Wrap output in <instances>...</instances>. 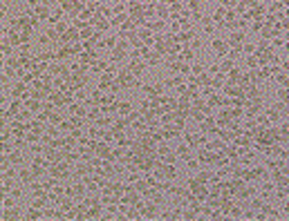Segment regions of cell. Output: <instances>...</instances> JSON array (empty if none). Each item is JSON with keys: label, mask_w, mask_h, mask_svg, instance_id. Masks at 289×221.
Returning <instances> with one entry per match:
<instances>
[{"label": "cell", "mask_w": 289, "mask_h": 221, "mask_svg": "<svg viewBox=\"0 0 289 221\" xmlns=\"http://www.w3.org/2000/svg\"><path fill=\"white\" fill-rule=\"evenodd\" d=\"M96 152H99L101 156H105V154H110V148L108 145H96Z\"/></svg>", "instance_id": "obj_21"}, {"label": "cell", "mask_w": 289, "mask_h": 221, "mask_svg": "<svg viewBox=\"0 0 289 221\" xmlns=\"http://www.w3.org/2000/svg\"><path fill=\"white\" fill-rule=\"evenodd\" d=\"M67 29H70V27H67V23H65V20H61V23H56V31H59V34H65Z\"/></svg>", "instance_id": "obj_17"}, {"label": "cell", "mask_w": 289, "mask_h": 221, "mask_svg": "<svg viewBox=\"0 0 289 221\" xmlns=\"http://www.w3.org/2000/svg\"><path fill=\"white\" fill-rule=\"evenodd\" d=\"M114 14H123V5H117V7H114Z\"/></svg>", "instance_id": "obj_34"}, {"label": "cell", "mask_w": 289, "mask_h": 221, "mask_svg": "<svg viewBox=\"0 0 289 221\" xmlns=\"http://www.w3.org/2000/svg\"><path fill=\"white\" fill-rule=\"evenodd\" d=\"M112 2H119V0H112Z\"/></svg>", "instance_id": "obj_38"}, {"label": "cell", "mask_w": 289, "mask_h": 221, "mask_svg": "<svg viewBox=\"0 0 289 221\" xmlns=\"http://www.w3.org/2000/svg\"><path fill=\"white\" fill-rule=\"evenodd\" d=\"M188 170H197V161L195 159H188Z\"/></svg>", "instance_id": "obj_29"}, {"label": "cell", "mask_w": 289, "mask_h": 221, "mask_svg": "<svg viewBox=\"0 0 289 221\" xmlns=\"http://www.w3.org/2000/svg\"><path fill=\"white\" fill-rule=\"evenodd\" d=\"M242 40H244V34H242V31H233V34H231V38H229V43H231V45H235V43L240 45Z\"/></svg>", "instance_id": "obj_10"}, {"label": "cell", "mask_w": 289, "mask_h": 221, "mask_svg": "<svg viewBox=\"0 0 289 221\" xmlns=\"http://www.w3.org/2000/svg\"><path fill=\"white\" fill-rule=\"evenodd\" d=\"M29 150H32V154H43V152H45V148H43V145H34V143L29 145Z\"/></svg>", "instance_id": "obj_20"}, {"label": "cell", "mask_w": 289, "mask_h": 221, "mask_svg": "<svg viewBox=\"0 0 289 221\" xmlns=\"http://www.w3.org/2000/svg\"><path fill=\"white\" fill-rule=\"evenodd\" d=\"M99 134H101L99 127H90V136H99Z\"/></svg>", "instance_id": "obj_30"}, {"label": "cell", "mask_w": 289, "mask_h": 221, "mask_svg": "<svg viewBox=\"0 0 289 221\" xmlns=\"http://www.w3.org/2000/svg\"><path fill=\"white\" fill-rule=\"evenodd\" d=\"M211 47H213V52H217V56L229 54V47H226L224 40H213V43H211Z\"/></svg>", "instance_id": "obj_4"}, {"label": "cell", "mask_w": 289, "mask_h": 221, "mask_svg": "<svg viewBox=\"0 0 289 221\" xmlns=\"http://www.w3.org/2000/svg\"><path fill=\"white\" fill-rule=\"evenodd\" d=\"M278 83H280V85H287V83H289V74H278Z\"/></svg>", "instance_id": "obj_24"}, {"label": "cell", "mask_w": 289, "mask_h": 221, "mask_svg": "<svg viewBox=\"0 0 289 221\" xmlns=\"http://www.w3.org/2000/svg\"><path fill=\"white\" fill-rule=\"evenodd\" d=\"M242 49H244V52H253V49H256V47H253V45H251V43H247V45H244V47H242Z\"/></svg>", "instance_id": "obj_31"}, {"label": "cell", "mask_w": 289, "mask_h": 221, "mask_svg": "<svg viewBox=\"0 0 289 221\" xmlns=\"http://www.w3.org/2000/svg\"><path fill=\"white\" fill-rule=\"evenodd\" d=\"M119 112H121V114H130V112H132V103H130V101L119 103Z\"/></svg>", "instance_id": "obj_11"}, {"label": "cell", "mask_w": 289, "mask_h": 221, "mask_svg": "<svg viewBox=\"0 0 289 221\" xmlns=\"http://www.w3.org/2000/svg\"><path fill=\"white\" fill-rule=\"evenodd\" d=\"M188 7H190V9H197V0H190V2H188Z\"/></svg>", "instance_id": "obj_36"}, {"label": "cell", "mask_w": 289, "mask_h": 221, "mask_svg": "<svg viewBox=\"0 0 289 221\" xmlns=\"http://www.w3.org/2000/svg\"><path fill=\"white\" fill-rule=\"evenodd\" d=\"M143 69H146V65H143V63H130V72H132L134 76H141Z\"/></svg>", "instance_id": "obj_8"}, {"label": "cell", "mask_w": 289, "mask_h": 221, "mask_svg": "<svg viewBox=\"0 0 289 221\" xmlns=\"http://www.w3.org/2000/svg\"><path fill=\"white\" fill-rule=\"evenodd\" d=\"M34 23H38V20H43V18H50V9H47V5L43 2V5H38L36 9H34Z\"/></svg>", "instance_id": "obj_3"}, {"label": "cell", "mask_w": 289, "mask_h": 221, "mask_svg": "<svg viewBox=\"0 0 289 221\" xmlns=\"http://www.w3.org/2000/svg\"><path fill=\"white\" fill-rule=\"evenodd\" d=\"M2 206H5V208H14V206H16V197H14V194H11V197H9V194H5Z\"/></svg>", "instance_id": "obj_14"}, {"label": "cell", "mask_w": 289, "mask_h": 221, "mask_svg": "<svg viewBox=\"0 0 289 221\" xmlns=\"http://www.w3.org/2000/svg\"><path fill=\"white\" fill-rule=\"evenodd\" d=\"M11 194H14L16 199H20V197L25 194V190H23V188H14V190H11Z\"/></svg>", "instance_id": "obj_25"}, {"label": "cell", "mask_w": 289, "mask_h": 221, "mask_svg": "<svg viewBox=\"0 0 289 221\" xmlns=\"http://www.w3.org/2000/svg\"><path fill=\"white\" fill-rule=\"evenodd\" d=\"M9 156H11V165H14V168H20V165H25V156L20 154V152H11Z\"/></svg>", "instance_id": "obj_6"}, {"label": "cell", "mask_w": 289, "mask_h": 221, "mask_svg": "<svg viewBox=\"0 0 289 221\" xmlns=\"http://www.w3.org/2000/svg\"><path fill=\"white\" fill-rule=\"evenodd\" d=\"M229 217H233V219H240V217H242V210H240V208H229Z\"/></svg>", "instance_id": "obj_16"}, {"label": "cell", "mask_w": 289, "mask_h": 221, "mask_svg": "<svg viewBox=\"0 0 289 221\" xmlns=\"http://www.w3.org/2000/svg\"><path fill=\"white\" fill-rule=\"evenodd\" d=\"M208 179H211V172H199V174L195 177V181H199V183H208Z\"/></svg>", "instance_id": "obj_12"}, {"label": "cell", "mask_w": 289, "mask_h": 221, "mask_svg": "<svg viewBox=\"0 0 289 221\" xmlns=\"http://www.w3.org/2000/svg\"><path fill=\"white\" fill-rule=\"evenodd\" d=\"M175 161H177V156H175V154H168L166 159H164V163H166V165H173Z\"/></svg>", "instance_id": "obj_26"}, {"label": "cell", "mask_w": 289, "mask_h": 221, "mask_svg": "<svg viewBox=\"0 0 289 221\" xmlns=\"http://www.w3.org/2000/svg\"><path fill=\"white\" fill-rule=\"evenodd\" d=\"M177 154H179V156H184V159H188L190 148H188V145H179V148H177Z\"/></svg>", "instance_id": "obj_15"}, {"label": "cell", "mask_w": 289, "mask_h": 221, "mask_svg": "<svg viewBox=\"0 0 289 221\" xmlns=\"http://www.w3.org/2000/svg\"><path fill=\"white\" fill-rule=\"evenodd\" d=\"M188 110H190V105H188L186 101H179V103H177V114H186Z\"/></svg>", "instance_id": "obj_13"}, {"label": "cell", "mask_w": 289, "mask_h": 221, "mask_svg": "<svg viewBox=\"0 0 289 221\" xmlns=\"http://www.w3.org/2000/svg\"><path fill=\"white\" fill-rule=\"evenodd\" d=\"M193 56H195L193 49H184V60H193Z\"/></svg>", "instance_id": "obj_27"}, {"label": "cell", "mask_w": 289, "mask_h": 221, "mask_svg": "<svg viewBox=\"0 0 289 221\" xmlns=\"http://www.w3.org/2000/svg\"><path fill=\"white\" fill-rule=\"evenodd\" d=\"M204 72H206V67L202 65V63H199V65H193V74H195V76H199V74H204Z\"/></svg>", "instance_id": "obj_19"}, {"label": "cell", "mask_w": 289, "mask_h": 221, "mask_svg": "<svg viewBox=\"0 0 289 221\" xmlns=\"http://www.w3.org/2000/svg\"><path fill=\"white\" fill-rule=\"evenodd\" d=\"M36 177H34V172H32V168L27 170V168H23V170H18V181L20 183H25V186H29L32 181H34Z\"/></svg>", "instance_id": "obj_1"}, {"label": "cell", "mask_w": 289, "mask_h": 221, "mask_svg": "<svg viewBox=\"0 0 289 221\" xmlns=\"http://www.w3.org/2000/svg\"><path fill=\"white\" fill-rule=\"evenodd\" d=\"M164 172H166V177H168V179H175V177H177V170H175V168H166Z\"/></svg>", "instance_id": "obj_23"}, {"label": "cell", "mask_w": 289, "mask_h": 221, "mask_svg": "<svg viewBox=\"0 0 289 221\" xmlns=\"http://www.w3.org/2000/svg\"><path fill=\"white\" fill-rule=\"evenodd\" d=\"M47 134H50V136H59V130H56V127H47Z\"/></svg>", "instance_id": "obj_28"}, {"label": "cell", "mask_w": 289, "mask_h": 221, "mask_svg": "<svg viewBox=\"0 0 289 221\" xmlns=\"http://www.w3.org/2000/svg\"><path fill=\"white\" fill-rule=\"evenodd\" d=\"M258 56H249V58H247V67H253V69H256V67H258Z\"/></svg>", "instance_id": "obj_18"}, {"label": "cell", "mask_w": 289, "mask_h": 221, "mask_svg": "<svg viewBox=\"0 0 289 221\" xmlns=\"http://www.w3.org/2000/svg\"><path fill=\"white\" fill-rule=\"evenodd\" d=\"M177 72H182V74H188V65H179V69Z\"/></svg>", "instance_id": "obj_32"}, {"label": "cell", "mask_w": 289, "mask_h": 221, "mask_svg": "<svg viewBox=\"0 0 289 221\" xmlns=\"http://www.w3.org/2000/svg\"><path fill=\"white\" fill-rule=\"evenodd\" d=\"M159 16H164V18H166V16H168V9H164V7H159Z\"/></svg>", "instance_id": "obj_33"}, {"label": "cell", "mask_w": 289, "mask_h": 221, "mask_svg": "<svg viewBox=\"0 0 289 221\" xmlns=\"http://www.w3.org/2000/svg\"><path fill=\"white\" fill-rule=\"evenodd\" d=\"M287 54H289V43H287Z\"/></svg>", "instance_id": "obj_37"}, {"label": "cell", "mask_w": 289, "mask_h": 221, "mask_svg": "<svg viewBox=\"0 0 289 221\" xmlns=\"http://www.w3.org/2000/svg\"><path fill=\"white\" fill-rule=\"evenodd\" d=\"M141 217H143V219H155V217H159V215H157V206H155V203L146 206V208L141 210Z\"/></svg>", "instance_id": "obj_5"}, {"label": "cell", "mask_w": 289, "mask_h": 221, "mask_svg": "<svg viewBox=\"0 0 289 221\" xmlns=\"http://www.w3.org/2000/svg\"><path fill=\"white\" fill-rule=\"evenodd\" d=\"M25 92H27V83H25V81H18V83L14 85V90H11V94H9V96H11V98H23Z\"/></svg>", "instance_id": "obj_2"}, {"label": "cell", "mask_w": 289, "mask_h": 221, "mask_svg": "<svg viewBox=\"0 0 289 221\" xmlns=\"http://www.w3.org/2000/svg\"><path fill=\"white\" fill-rule=\"evenodd\" d=\"M96 217H99V208L88 210V212H85V219H96Z\"/></svg>", "instance_id": "obj_22"}, {"label": "cell", "mask_w": 289, "mask_h": 221, "mask_svg": "<svg viewBox=\"0 0 289 221\" xmlns=\"http://www.w3.org/2000/svg\"><path fill=\"white\" fill-rule=\"evenodd\" d=\"M168 152V145H159V154H166Z\"/></svg>", "instance_id": "obj_35"}, {"label": "cell", "mask_w": 289, "mask_h": 221, "mask_svg": "<svg viewBox=\"0 0 289 221\" xmlns=\"http://www.w3.org/2000/svg\"><path fill=\"white\" fill-rule=\"evenodd\" d=\"M123 49H126V43H121V47H117V49L112 52V60H121L123 56H126V52H123Z\"/></svg>", "instance_id": "obj_9"}, {"label": "cell", "mask_w": 289, "mask_h": 221, "mask_svg": "<svg viewBox=\"0 0 289 221\" xmlns=\"http://www.w3.org/2000/svg\"><path fill=\"white\" fill-rule=\"evenodd\" d=\"M262 212L267 215V219H278V217H282V215L278 212L276 208H271V206H262Z\"/></svg>", "instance_id": "obj_7"}]
</instances>
